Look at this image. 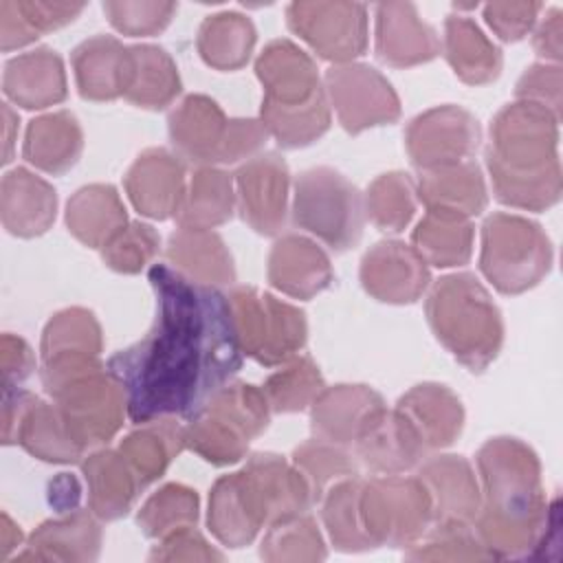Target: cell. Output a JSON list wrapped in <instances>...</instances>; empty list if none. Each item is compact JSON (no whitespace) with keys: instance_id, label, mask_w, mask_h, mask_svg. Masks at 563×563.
<instances>
[{"instance_id":"d4e9b609","label":"cell","mask_w":563,"mask_h":563,"mask_svg":"<svg viewBox=\"0 0 563 563\" xmlns=\"http://www.w3.org/2000/svg\"><path fill=\"white\" fill-rule=\"evenodd\" d=\"M229 117L207 95H187L167 117V134L176 154L198 167L220 165Z\"/></svg>"},{"instance_id":"836d02e7","label":"cell","mask_w":563,"mask_h":563,"mask_svg":"<svg viewBox=\"0 0 563 563\" xmlns=\"http://www.w3.org/2000/svg\"><path fill=\"white\" fill-rule=\"evenodd\" d=\"M416 196L427 211H442L468 220L479 216L488 205L484 172L475 161L420 172Z\"/></svg>"},{"instance_id":"30bf717a","label":"cell","mask_w":563,"mask_h":563,"mask_svg":"<svg viewBox=\"0 0 563 563\" xmlns=\"http://www.w3.org/2000/svg\"><path fill=\"white\" fill-rule=\"evenodd\" d=\"M358 510L374 548H411L433 526L431 497L418 475H378L363 482Z\"/></svg>"},{"instance_id":"5b68a950","label":"cell","mask_w":563,"mask_h":563,"mask_svg":"<svg viewBox=\"0 0 563 563\" xmlns=\"http://www.w3.org/2000/svg\"><path fill=\"white\" fill-rule=\"evenodd\" d=\"M424 312L438 343L468 372H484L504 345L501 310L473 273L433 282Z\"/></svg>"},{"instance_id":"e7e4bbea","label":"cell","mask_w":563,"mask_h":563,"mask_svg":"<svg viewBox=\"0 0 563 563\" xmlns=\"http://www.w3.org/2000/svg\"><path fill=\"white\" fill-rule=\"evenodd\" d=\"M24 534L20 530V526L7 515L2 512V521H0V556L2 561H7L11 556L13 550H18V545H22Z\"/></svg>"},{"instance_id":"03108f58","label":"cell","mask_w":563,"mask_h":563,"mask_svg":"<svg viewBox=\"0 0 563 563\" xmlns=\"http://www.w3.org/2000/svg\"><path fill=\"white\" fill-rule=\"evenodd\" d=\"M2 117H4V154H2V165H7L13 156V145L18 139V114L11 110V106L4 101L2 103Z\"/></svg>"},{"instance_id":"4dcf8cb0","label":"cell","mask_w":563,"mask_h":563,"mask_svg":"<svg viewBox=\"0 0 563 563\" xmlns=\"http://www.w3.org/2000/svg\"><path fill=\"white\" fill-rule=\"evenodd\" d=\"M394 409L416 429L427 451L451 446L464 429L462 400L440 383L413 385L398 398Z\"/></svg>"},{"instance_id":"680465c9","label":"cell","mask_w":563,"mask_h":563,"mask_svg":"<svg viewBox=\"0 0 563 563\" xmlns=\"http://www.w3.org/2000/svg\"><path fill=\"white\" fill-rule=\"evenodd\" d=\"M35 356L29 343L22 336L11 332L2 334L0 341V374H2V394L20 389V385L33 374Z\"/></svg>"},{"instance_id":"f907efd6","label":"cell","mask_w":563,"mask_h":563,"mask_svg":"<svg viewBox=\"0 0 563 563\" xmlns=\"http://www.w3.org/2000/svg\"><path fill=\"white\" fill-rule=\"evenodd\" d=\"M407 561H488V552L473 526L433 523L429 532L407 548Z\"/></svg>"},{"instance_id":"ee69618b","label":"cell","mask_w":563,"mask_h":563,"mask_svg":"<svg viewBox=\"0 0 563 563\" xmlns=\"http://www.w3.org/2000/svg\"><path fill=\"white\" fill-rule=\"evenodd\" d=\"M361 486L363 479H358V475L345 477L332 484L319 501L325 532L339 552H367L374 548L361 521Z\"/></svg>"},{"instance_id":"4316f807","label":"cell","mask_w":563,"mask_h":563,"mask_svg":"<svg viewBox=\"0 0 563 563\" xmlns=\"http://www.w3.org/2000/svg\"><path fill=\"white\" fill-rule=\"evenodd\" d=\"M103 532L97 517L88 510H70L62 517L42 521L26 539L15 561H62L90 563L101 552Z\"/></svg>"},{"instance_id":"603a6c76","label":"cell","mask_w":563,"mask_h":563,"mask_svg":"<svg viewBox=\"0 0 563 563\" xmlns=\"http://www.w3.org/2000/svg\"><path fill=\"white\" fill-rule=\"evenodd\" d=\"M418 477L431 497L433 523L473 526L479 512L482 490L464 455H433L418 464Z\"/></svg>"},{"instance_id":"e575fe53","label":"cell","mask_w":563,"mask_h":563,"mask_svg":"<svg viewBox=\"0 0 563 563\" xmlns=\"http://www.w3.org/2000/svg\"><path fill=\"white\" fill-rule=\"evenodd\" d=\"M165 257L183 277L222 288L235 282V262L224 240L211 229H176L167 238Z\"/></svg>"},{"instance_id":"1f68e13d","label":"cell","mask_w":563,"mask_h":563,"mask_svg":"<svg viewBox=\"0 0 563 563\" xmlns=\"http://www.w3.org/2000/svg\"><path fill=\"white\" fill-rule=\"evenodd\" d=\"M242 468L260 495L268 526L273 521L308 512L314 504L306 477L292 462L277 453H251Z\"/></svg>"},{"instance_id":"ab89813d","label":"cell","mask_w":563,"mask_h":563,"mask_svg":"<svg viewBox=\"0 0 563 563\" xmlns=\"http://www.w3.org/2000/svg\"><path fill=\"white\" fill-rule=\"evenodd\" d=\"M185 424L176 418H158L136 424L119 444L121 455L134 471L141 488L165 475L172 460L185 451Z\"/></svg>"},{"instance_id":"94428289","label":"cell","mask_w":563,"mask_h":563,"mask_svg":"<svg viewBox=\"0 0 563 563\" xmlns=\"http://www.w3.org/2000/svg\"><path fill=\"white\" fill-rule=\"evenodd\" d=\"M40 35L24 18L18 0H2L0 2V48L4 53L29 46Z\"/></svg>"},{"instance_id":"44dd1931","label":"cell","mask_w":563,"mask_h":563,"mask_svg":"<svg viewBox=\"0 0 563 563\" xmlns=\"http://www.w3.org/2000/svg\"><path fill=\"white\" fill-rule=\"evenodd\" d=\"M361 466L374 475H398L416 468L427 449L416 429L396 409L383 407L372 416L352 444Z\"/></svg>"},{"instance_id":"5bb4252c","label":"cell","mask_w":563,"mask_h":563,"mask_svg":"<svg viewBox=\"0 0 563 563\" xmlns=\"http://www.w3.org/2000/svg\"><path fill=\"white\" fill-rule=\"evenodd\" d=\"M286 24L321 59L350 64L367 51V7L361 2L297 0L286 7Z\"/></svg>"},{"instance_id":"2e32d148","label":"cell","mask_w":563,"mask_h":563,"mask_svg":"<svg viewBox=\"0 0 563 563\" xmlns=\"http://www.w3.org/2000/svg\"><path fill=\"white\" fill-rule=\"evenodd\" d=\"M482 141V128L462 106H435L413 117L405 130V150L418 172L471 161Z\"/></svg>"},{"instance_id":"91938a15","label":"cell","mask_w":563,"mask_h":563,"mask_svg":"<svg viewBox=\"0 0 563 563\" xmlns=\"http://www.w3.org/2000/svg\"><path fill=\"white\" fill-rule=\"evenodd\" d=\"M24 18L35 29L37 35H44L48 31L62 29L70 24L81 11V2H33V0H18Z\"/></svg>"},{"instance_id":"4fadbf2b","label":"cell","mask_w":563,"mask_h":563,"mask_svg":"<svg viewBox=\"0 0 563 563\" xmlns=\"http://www.w3.org/2000/svg\"><path fill=\"white\" fill-rule=\"evenodd\" d=\"M330 110L347 134L391 125L400 119V99L389 79L369 64H334L323 75Z\"/></svg>"},{"instance_id":"e0dca14e","label":"cell","mask_w":563,"mask_h":563,"mask_svg":"<svg viewBox=\"0 0 563 563\" xmlns=\"http://www.w3.org/2000/svg\"><path fill=\"white\" fill-rule=\"evenodd\" d=\"M242 220L260 235H279L288 218L290 169L277 152H260L233 174Z\"/></svg>"},{"instance_id":"60d3db41","label":"cell","mask_w":563,"mask_h":563,"mask_svg":"<svg viewBox=\"0 0 563 563\" xmlns=\"http://www.w3.org/2000/svg\"><path fill=\"white\" fill-rule=\"evenodd\" d=\"M130 79L123 99L145 110L172 106L183 90L172 55L156 44H134L130 46Z\"/></svg>"},{"instance_id":"f546056e","label":"cell","mask_w":563,"mask_h":563,"mask_svg":"<svg viewBox=\"0 0 563 563\" xmlns=\"http://www.w3.org/2000/svg\"><path fill=\"white\" fill-rule=\"evenodd\" d=\"M130 46L112 35H95L70 53L75 84L86 101H114L125 95L130 79Z\"/></svg>"},{"instance_id":"52a82bcc","label":"cell","mask_w":563,"mask_h":563,"mask_svg":"<svg viewBox=\"0 0 563 563\" xmlns=\"http://www.w3.org/2000/svg\"><path fill=\"white\" fill-rule=\"evenodd\" d=\"M554 249L539 222L517 213H490L482 224L479 271L501 295H521L550 273Z\"/></svg>"},{"instance_id":"f1b7e54d","label":"cell","mask_w":563,"mask_h":563,"mask_svg":"<svg viewBox=\"0 0 563 563\" xmlns=\"http://www.w3.org/2000/svg\"><path fill=\"white\" fill-rule=\"evenodd\" d=\"M57 216V191L26 167H13L0 183L2 227L15 238L44 235Z\"/></svg>"},{"instance_id":"83f0119b","label":"cell","mask_w":563,"mask_h":563,"mask_svg":"<svg viewBox=\"0 0 563 563\" xmlns=\"http://www.w3.org/2000/svg\"><path fill=\"white\" fill-rule=\"evenodd\" d=\"M2 92L24 110H44L68 97L66 70L57 51L37 46L4 64Z\"/></svg>"},{"instance_id":"f5cc1de1","label":"cell","mask_w":563,"mask_h":563,"mask_svg":"<svg viewBox=\"0 0 563 563\" xmlns=\"http://www.w3.org/2000/svg\"><path fill=\"white\" fill-rule=\"evenodd\" d=\"M108 22L121 35L150 37L167 29L178 4L176 2H103Z\"/></svg>"},{"instance_id":"d590c367","label":"cell","mask_w":563,"mask_h":563,"mask_svg":"<svg viewBox=\"0 0 563 563\" xmlns=\"http://www.w3.org/2000/svg\"><path fill=\"white\" fill-rule=\"evenodd\" d=\"M84 152V130L70 110L40 114L29 121L22 156L29 165L51 176L73 169Z\"/></svg>"},{"instance_id":"6125c7cd","label":"cell","mask_w":563,"mask_h":563,"mask_svg":"<svg viewBox=\"0 0 563 563\" xmlns=\"http://www.w3.org/2000/svg\"><path fill=\"white\" fill-rule=\"evenodd\" d=\"M532 48L534 53L552 64L561 62L563 55V13L561 9L552 7L541 18L534 35H532Z\"/></svg>"},{"instance_id":"d6986e66","label":"cell","mask_w":563,"mask_h":563,"mask_svg":"<svg viewBox=\"0 0 563 563\" xmlns=\"http://www.w3.org/2000/svg\"><path fill=\"white\" fill-rule=\"evenodd\" d=\"M123 187L141 216L174 218L187 189L185 161L167 147H147L128 167Z\"/></svg>"},{"instance_id":"ba28073f","label":"cell","mask_w":563,"mask_h":563,"mask_svg":"<svg viewBox=\"0 0 563 563\" xmlns=\"http://www.w3.org/2000/svg\"><path fill=\"white\" fill-rule=\"evenodd\" d=\"M292 222L330 251L343 253L361 242L363 196L341 172L319 165L303 169L292 183Z\"/></svg>"},{"instance_id":"ac0fdd59","label":"cell","mask_w":563,"mask_h":563,"mask_svg":"<svg viewBox=\"0 0 563 563\" xmlns=\"http://www.w3.org/2000/svg\"><path fill=\"white\" fill-rule=\"evenodd\" d=\"M363 290L383 303H416L431 286L422 255L402 240H383L365 251L358 268Z\"/></svg>"},{"instance_id":"8992f818","label":"cell","mask_w":563,"mask_h":563,"mask_svg":"<svg viewBox=\"0 0 563 563\" xmlns=\"http://www.w3.org/2000/svg\"><path fill=\"white\" fill-rule=\"evenodd\" d=\"M271 413L262 387L227 383L185 424V449L213 466L235 464L246 457L249 444L268 429Z\"/></svg>"},{"instance_id":"be15d7a7","label":"cell","mask_w":563,"mask_h":563,"mask_svg":"<svg viewBox=\"0 0 563 563\" xmlns=\"http://www.w3.org/2000/svg\"><path fill=\"white\" fill-rule=\"evenodd\" d=\"M81 497V486L75 475L70 473H59L51 484H48V504L57 512H70L77 510Z\"/></svg>"},{"instance_id":"7dc6e473","label":"cell","mask_w":563,"mask_h":563,"mask_svg":"<svg viewBox=\"0 0 563 563\" xmlns=\"http://www.w3.org/2000/svg\"><path fill=\"white\" fill-rule=\"evenodd\" d=\"M290 462L299 468V473L306 477L314 504L321 501L323 493L345 479L358 475V460L350 446L332 444L319 438L306 440L299 446L292 449Z\"/></svg>"},{"instance_id":"7402d4cb","label":"cell","mask_w":563,"mask_h":563,"mask_svg":"<svg viewBox=\"0 0 563 563\" xmlns=\"http://www.w3.org/2000/svg\"><path fill=\"white\" fill-rule=\"evenodd\" d=\"M207 526L227 548H244L255 541L266 523L260 495L244 468L222 475L209 490Z\"/></svg>"},{"instance_id":"c3c4849f","label":"cell","mask_w":563,"mask_h":563,"mask_svg":"<svg viewBox=\"0 0 563 563\" xmlns=\"http://www.w3.org/2000/svg\"><path fill=\"white\" fill-rule=\"evenodd\" d=\"M325 380L308 354H299L273 372L262 389L275 413H297L308 409L323 391Z\"/></svg>"},{"instance_id":"6da1fadb","label":"cell","mask_w":563,"mask_h":563,"mask_svg":"<svg viewBox=\"0 0 563 563\" xmlns=\"http://www.w3.org/2000/svg\"><path fill=\"white\" fill-rule=\"evenodd\" d=\"M147 282L156 314L147 334L112 354L108 372L123 385L134 424L191 418L242 367L231 306L224 292L196 284L167 264H154Z\"/></svg>"},{"instance_id":"7c38bea8","label":"cell","mask_w":563,"mask_h":563,"mask_svg":"<svg viewBox=\"0 0 563 563\" xmlns=\"http://www.w3.org/2000/svg\"><path fill=\"white\" fill-rule=\"evenodd\" d=\"M103 334L92 310L73 306L55 312L40 341V380L53 396L68 380L106 367L101 363Z\"/></svg>"},{"instance_id":"816d5d0a","label":"cell","mask_w":563,"mask_h":563,"mask_svg":"<svg viewBox=\"0 0 563 563\" xmlns=\"http://www.w3.org/2000/svg\"><path fill=\"white\" fill-rule=\"evenodd\" d=\"M161 251L158 231L141 220H130L103 249V264L121 275L141 273Z\"/></svg>"},{"instance_id":"74e56055","label":"cell","mask_w":563,"mask_h":563,"mask_svg":"<svg viewBox=\"0 0 563 563\" xmlns=\"http://www.w3.org/2000/svg\"><path fill=\"white\" fill-rule=\"evenodd\" d=\"M68 233L88 249H103L130 220L119 191L108 183L79 187L66 202Z\"/></svg>"},{"instance_id":"7a4b0ae2","label":"cell","mask_w":563,"mask_h":563,"mask_svg":"<svg viewBox=\"0 0 563 563\" xmlns=\"http://www.w3.org/2000/svg\"><path fill=\"white\" fill-rule=\"evenodd\" d=\"M475 462L482 490L473 521L477 539L490 559L532 556L550 510L537 453L519 438L497 435L479 446Z\"/></svg>"},{"instance_id":"277c9868","label":"cell","mask_w":563,"mask_h":563,"mask_svg":"<svg viewBox=\"0 0 563 563\" xmlns=\"http://www.w3.org/2000/svg\"><path fill=\"white\" fill-rule=\"evenodd\" d=\"M255 75L264 88L257 119L279 147L312 145L330 130L332 112L319 68L301 46L286 37L268 42L255 59Z\"/></svg>"},{"instance_id":"8d00e7d4","label":"cell","mask_w":563,"mask_h":563,"mask_svg":"<svg viewBox=\"0 0 563 563\" xmlns=\"http://www.w3.org/2000/svg\"><path fill=\"white\" fill-rule=\"evenodd\" d=\"M440 51L455 77L468 86H486L501 75L504 55L499 46L468 15H446Z\"/></svg>"},{"instance_id":"9a60e30c","label":"cell","mask_w":563,"mask_h":563,"mask_svg":"<svg viewBox=\"0 0 563 563\" xmlns=\"http://www.w3.org/2000/svg\"><path fill=\"white\" fill-rule=\"evenodd\" d=\"M2 442L20 444L48 464H75L86 455L66 431L55 402L26 389L2 394Z\"/></svg>"},{"instance_id":"b9f144b4","label":"cell","mask_w":563,"mask_h":563,"mask_svg":"<svg viewBox=\"0 0 563 563\" xmlns=\"http://www.w3.org/2000/svg\"><path fill=\"white\" fill-rule=\"evenodd\" d=\"M257 42L253 22L240 11L211 13L200 22L196 48L213 70H240L251 59Z\"/></svg>"},{"instance_id":"cb8c5ba5","label":"cell","mask_w":563,"mask_h":563,"mask_svg":"<svg viewBox=\"0 0 563 563\" xmlns=\"http://www.w3.org/2000/svg\"><path fill=\"white\" fill-rule=\"evenodd\" d=\"M266 277L286 297L312 299L332 284L334 271L328 253L314 240L301 233H284L268 251Z\"/></svg>"},{"instance_id":"9f6ffc18","label":"cell","mask_w":563,"mask_h":563,"mask_svg":"<svg viewBox=\"0 0 563 563\" xmlns=\"http://www.w3.org/2000/svg\"><path fill=\"white\" fill-rule=\"evenodd\" d=\"M224 554L218 552L196 526L180 528L158 539L150 552V561H222Z\"/></svg>"},{"instance_id":"f35d334b","label":"cell","mask_w":563,"mask_h":563,"mask_svg":"<svg viewBox=\"0 0 563 563\" xmlns=\"http://www.w3.org/2000/svg\"><path fill=\"white\" fill-rule=\"evenodd\" d=\"M235 209L233 174L216 165H205L189 176L174 220L180 229H216L229 222Z\"/></svg>"},{"instance_id":"484cf974","label":"cell","mask_w":563,"mask_h":563,"mask_svg":"<svg viewBox=\"0 0 563 563\" xmlns=\"http://www.w3.org/2000/svg\"><path fill=\"white\" fill-rule=\"evenodd\" d=\"M383 407V396L369 385L341 383L323 387L310 405L312 438L352 449L358 433Z\"/></svg>"},{"instance_id":"9c48e42d","label":"cell","mask_w":563,"mask_h":563,"mask_svg":"<svg viewBox=\"0 0 563 563\" xmlns=\"http://www.w3.org/2000/svg\"><path fill=\"white\" fill-rule=\"evenodd\" d=\"M242 354L264 367L299 356L308 341L306 312L255 286H233L227 295Z\"/></svg>"},{"instance_id":"7bdbcfd3","label":"cell","mask_w":563,"mask_h":563,"mask_svg":"<svg viewBox=\"0 0 563 563\" xmlns=\"http://www.w3.org/2000/svg\"><path fill=\"white\" fill-rule=\"evenodd\" d=\"M475 227L468 218L427 211L411 231V244L422 260L438 268L468 264L473 255Z\"/></svg>"},{"instance_id":"ffe728a7","label":"cell","mask_w":563,"mask_h":563,"mask_svg":"<svg viewBox=\"0 0 563 563\" xmlns=\"http://www.w3.org/2000/svg\"><path fill=\"white\" fill-rule=\"evenodd\" d=\"M374 51L391 68H411L440 55V37L413 2H380L374 9Z\"/></svg>"},{"instance_id":"6f0895ef","label":"cell","mask_w":563,"mask_h":563,"mask_svg":"<svg viewBox=\"0 0 563 563\" xmlns=\"http://www.w3.org/2000/svg\"><path fill=\"white\" fill-rule=\"evenodd\" d=\"M266 130L260 119L253 117H235L229 119V132L224 139L220 165H235L257 156L266 145Z\"/></svg>"},{"instance_id":"f6af8a7d","label":"cell","mask_w":563,"mask_h":563,"mask_svg":"<svg viewBox=\"0 0 563 563\" xmlns=\"http://www.w3.org/2000/svg\"><path fill=\"white\" fill-rule=\"evenodd\" d=\"M416 180L407 172H385L376 176L363 196L365 218L383 233H400L416 213Z\"/></svg>"},{"instance_id":"681fc988","label":"cell","mask_w":563,"mask_h":563,"mask_svg":"<svg viewBox=\"0 0 563 563\" xmlns=\"http://www.w3.org/2000/svg\"><path fill=\"white\" fill-rule=\"evenodd\" d=\"M260 556L271 563L323 561L328 550L317 521L308 512H301L268 526L260 543Z\"/></svg>"},{"instance_id":"db71d44e","label":"cell","mask_w":563,"mask_h":563,"mask_svg":"<svg viewBox=\"0 0 563 563\" xmlns=\"http://www.w3.org/2000/svg\"><path fill=\"white\" fill-rule=\"evenodd\" d=\"M561 77L563 75L559 64H532L519 77L515 86V99L537 103L561 119Z\"/></svg>"},{"instance_id":"8fae6325","label":"cell","mask_w":563,"mask_h":563,"mask_svg":"<svg viewBox=\"0 0 563 563\" xmlns=\"http://www.w3.org/2000/svg\"><path fill=\"white\" fill-rule=\"evenodd\" d=\"M51 398L66 431L84 453L106 446L121 431L128 416L125 389L108 367L68 380Z\"/></svg>"},{"instance_id":"bcb514c9","label":"cell","mask_w":563,"mask_h":563,"mask_svg":"<svg viewBox=\"0 0 563 563\" xmlns=\"http://www.w3.org/2000/svg\"><path fill=\"white\" fill-rule=\"evenodd\" d=\"M200 497L194 488L172 482L152 493L136 512V523L147 539H163L180 528L196 526Z\"/></svg>"},{"instance_id":"11a10c76","label":"cell","mask_w":563,"mask_h":563,"mask_svg":"<svg viewBox=\"0 0 563 563\" xmlns=\"http://www.w3.org/2000/svg\"><path fill=\"white\" fill-rule=\"evenodd\" d=\"M541 2H488L484 20L501 42H519L537 24Z\"/></svg>"},{"instance_id":"3957f363","label":"cell","mask_w":563,"mask_h":563,"mask_svg":"<svg viewBox=\"0 0 563 563\" xmlns=\"http://www.w3.org/2000/svg\"><path fill=\"white\" fill-rule=\"evenodd\" d=\"M559 121L550 110L517 99L493 117L484 158L497 202L545 211L561 200Z\"/></svg>"},{"instance_id":"d6a6232c","label":"cell","mask_w":563,"mask_h":563,"mask_svg":"<svg viewBox=\"0 0 563 563\" xmlns=\"http://www.w3.org/2000/svg\"><path fill=\"white\" fill-rule=\"evenodd\" d=\"M81 475L88 486V510L99 521L125 517L143 490L119 449H92L81 460Z\"/></svg>"}]
</instances>
